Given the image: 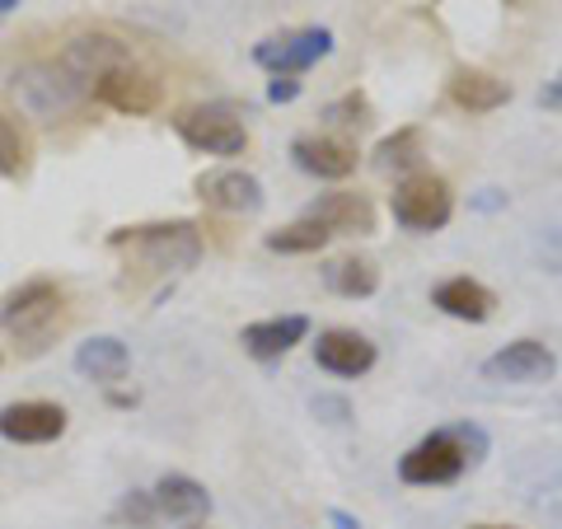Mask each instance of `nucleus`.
Here are the masks:
<instances>
[{
  "label": "nucleus",
  "mask_w": 562,
  "mask_h": 529,
  "mask_svg": "<svg viewBox=\"0 0 562 529\" xmlns=\"http://www.w3.org/2000/svg\"><path fill=\"white\" fill-rule=\"evenodd\" d=\"M0 328L10 333L14 347H20L24 357H38V351L66 328V295H61V286L57 281H47V277L24 281V286L10 291L5 305H0Z\"/></svg>",
  "instance_id": "1"
},
{
  "label": "nucleus",
  "mask_w": 562,
  "mask_h": 529,
  "mask_svg": "<svg viewBox=\"0 0 562 529\" xmlns=\"http://www.w3.org/2000/svg\"><path fill=\"white\" fill-rule=\"evenodd\" d=\"M487 450V440L479 427H450V431H431L427 440L398 460V479L413 483V487H441L454 483L469 464H479Z\"/></svg>",
  "instance_id": "2"
},
{
  "label": "nucleus",
  "mask_w": 562,
  "mask_h": 529,
  "mask_svg": "<svg viewBox=\"0 0 562 529\" xmlns=\"http://www.w3.org/2000/svg\"><path fill=\"white\" fill-rule=\"evenodd\" d=\"M109 249H132L165 272H183L202 258V235L192 221H165V225H127L109 235Z\"/></svg>",
  "instance_id": "3"
},
{
  "label": "nucleus",
  "mask_w": 562,
  "mask_h": 529,
  "mask_svg": "<svg viewBox=\"0 0 562 529\" xmlns=\"http://www.w3.org/2000/svg\"><path fill=\"white\" fill-rule=\"evenodd\" d=\"M390 206H394V221L403 225V230L436 235V230H446V221L454 211V198H450V183L441 179V173L417 169V173H408V179L394 188Z\"/></svg>",
  "instance_id": "4"
},
{
  "label": "nucleus",
  "mask_w": 562,
  "mask_h": 529,
  "mask_svg": "<svg viewBox=\"0 0 562 529\" xmlns=\"http://www.w3.org/2000/svg\"><path fill=\"white\" fill-rule=\"evenodd\" d=\"M10 90H14V99H20L33 117H61V113L76 109L85 94H90L61 61H38V66L14 70Z\"/></svg>",
  "instance_id": "5"
},
{
  "label": "nucleus",
  "mask_w": 562,
  "mask_h": 529,
  "mask_svg": "<svg viewBox=\"0 0 562 529\" xmlns=\"http://www.w3.org/2000/svg\"><path fill=\"white\" fill-rule=\"evenodd\" d=\"M173 132L183 136V146L202 150V155H239L249 146V132L235 117V109L225 103H198V109H183L173 117Z\"/></svg>",
  "instance_id": "6"
},
{
  "label": "nucleus",
  "mask_w": 562,
  "mask_h": 529,
  "mask_svg": "<svg viewBox=\"0 0 562 529\" xmlns=\"http://www.w3.org/2000/svg\"><path fill=\"white\" fill-rule=\"evenodd\" d=\"M90 94L99 103H109V109H117V113H132V117L155 113L160 109V99H165L160 80H155L150 70H140L136 61H122L113 70H103V76L90 85Z\"/></svg>",
  "instance_id": "7"
},
{
  "label": "nucleus",
  "mask_w": 562,
  "mask_h": 529,
  "mask_svg": "<svg viewBox=\"0 0 562 529\" xmlns=\"http://www.w3.org/2000/svg\"><path fill=\"white\" fill-rule=\"evenodd\" d=\"M333 52V33L328 29H301V33H281V38H268L254 47V61L272 76H301L319 57Z\"/></svg>",
  "instance_id": "8"
},
{
  "label": "nucleus",
  "mask_w": 562,
  "mask_h": 529,
  "mask_svg": "<svg viewBox=\"0 0 562 529\" xmlns=\"http://www.w3.org/2000/svg\"><path fill=\"white\" fill-rule=\"evenodd\" d=\"M558 370V357L543 342L535 338H520L512 347H502L497 357L483 361V380H497V384H543L553 380Z\"/></svg>",
  "instance_id": "9"
},
{
  "label": "nucleus",
  "mask_w": 562,
  "mask_h": 529,
  "mask_svg": "<svg viewBox=\"0 0 562 529\" xmlns=\"http://www.w3.org/2000/svg\"><path fill=\"white\" fill-rule=\"evenodd\" d=\"M61 431H66V408H57V403L29 398V403L0 408V436L14 440V446H47Z\"/></svg>",
  "instance_id": "10"
},
{
  "label": "nucleus",
  "mask_w": 562,
  "mask_h": 529,
  "mask_svg": "<svg viewBox=\"0 0 562 529\" xmlns=\"http://www.w3.org/2000/svg\"><path fill=\"white\" fill-rule=\"evenodd\" d=\"M314 361H319L328 375H342V380H357L375 365V342L361 338L351 328H328L319 342H314Z\"/></svg>",
  "instance_id": "11"
},
{
  "label": "nucleus",
  "mask_w": 562,
  "mask_h": 529,
  "mask_svg": "<svg viewBox=\"0 0 562 529\" xmlns=\"http://www.w3.org/2000/svg\"><path fill=\"white\" fill-rule=\"evenodd\" d=\"M305 216L328 225L333 235H375V206L361 192H324L310 202Z\"/></svg>",
  "instance_id": "12"
},
{
  "label": "nucleus",
  "mask_w": 562,
  "mask_h": 529,
  "mask_svg": "<svg viewBox=\"0 0 562 529\" xmlns=\"http://www.w3.org/2000/svg\"><path fill=\"white\" fill-rule=\"evenodd\" d=\"M57 61L85 85V90H90V85L103 76V70H113V66H122V61H132V52L122 47L117 38H109V33H85V38L70 43Z\"/></svg>",
  "instance_id": "13"
},
{
  "label": "nucleus",
  "mask_w": 562,
  "mask_h": 529,
  "mask_svg": "<svg viewBox=\"0 0 562 529\" xmlns=\"http://www.w3.org/2000/svg\"><path fill=\"white\" fill-rule=\"evenodd\" d=\"M198 192H202V202H206V206L235 211V216H254V211L262 206V183L254 179V173H244V169L202 173V179H198Z\"/></svg>",
  "instance_id": "14"
},
{
  "label": "nucleus",
  "mask_w": 562,
  "mask_h": 529,
  "mask_svg": "<svg viewBox=\"0 0 562 529\" xmlns=\"http://www.w3.org/2000/svg\"><path fill=\"white\" fill-rule=\"evenodd\" d=\"M291 155L314 179H347V173L357 169V146L338 140V136H295Z\"/></svg>",
  "instance_id": "15"
},
{
  "label": "nucleus",
  "mask_w": 562,
  "mask_h": 529,
  "mask_svg": "<svg viewBox=\"0 0 562 529\" xmlns=\"http://www.w3.org/2000/svg\"><path fill=\"white\" fill-rule=\"evenodd\" d=\"M431 305L441 314H450V319L487 324L492 309H497V295H492L483 281H473V277H450V281H441V286L431 291Z\"/></svg>",
  "instance_id": "16"
},
{
  "label": "nucleus",
  "mask_w": 562,
  "mask_h": 529,
  "mask_svg": "<svg viewBox=\"0 0 562 529\" xmlns=\"http://www.w3.org/2000/svg\"><path fill=\"white\" fill-rule=\"evenodd\" d=\"M305 333H310V319L305 314H281V319H262V324H249L239 333V342L249 357L258 361H281L295 342H305Z\"/></svg>",
  "instance_id": "17"
},
{
  "label": "nucleus",
  "mask_w": 562,
  "mask_h": 529,
  "mask_svg": "<svg viewBox=\"0 0 562 529\" xmlns=\"http://www.w3.org/2000/svg\"><path fill=\"white\" fill-rule=\"evenodd\" d=\"M155 510L169 520H183V525H198L206 520V510H211V497H206V487L198 479H188V473H165L160 483H155Z\"/></svg>",
  "instance_id": "18"
},
{
  "label": "nucleus",
  "mask_w": 562,
  "mask_h": 529,
  "mask_svg": "<svg viewBox=\"0 0 562 529\" xmlns=\"http://www.w3.org/2000/svg\"><path fill=\"white\" fill-rule=\"evenodd\" d=\"M450 99L460 103V109H469V113H492V109H502V103L512 99V85L497 80L492 70L460 66L450 76Z\"/></svg>",
  "instance_id": "19"
},
{
  "label": "nucleus",
  "mask_w": 562,
  "mask_h": 529,
  "mask_svg": "<svg viewBox=\"0 0 562 529\" xmlns=\"http://www.w3.org/2000/svg\"><path fill=\"white\" fill-rule=\"evenodd\" d=\"M76 370L85 380H94V384H117V380H127L132 357H127V347H122L117 338H90V342H80V351H76Z\"/></svg>",
  "instance_id": "20"
},
{
  "label": "nucleus",
  "mask_w": 562,
  "mask_h": 529,
  "mask_svg": "<svg viewBox=\"0 0 562 529\" xmlns=\"http://www.w3.org/2000/svg\"><path fill=\"white\" fill-rule=\"evenodd\" d=\"M324 277H328V286L347 300H366V295L380 291V268L371 258H338Z\"/></svg>",
  "instance_id": "21"
},
{
  "label": "nucleus",
  "mask_w": 562,
  "mask_h": 529,
  "mask_svg": "<svg viewBox=\"0 0 562 529\" xmlns=\"http://www.w3.org/2000/svg\"><path fill=\"white\" fill-rule=\"evenodd\" d=\"M328 239H333L328 225L301 216L295 225H286V230H272V235H268V249H272V254H324Z\"/></svg>",
  "instance_id": "22"
},
{
  "label": "nucleus",
  "mask_w": 562,
  "mask_h": 529,
  "mask_svg": "<svg viewBox=\"0 0 562 529\" xmlns=\"http://www.w3.org/2000/svg\"><path fill=\"white\" fill-rule=\"evenodd\" d=\"M422 160V132L417 127H403V132H394V136H384L380 146H375V165L384 169V173H398V169H413Z\"/></svg>",
  "instance_id": "23"
},
{
  "label": "nucleus",
  "mask_w": 562,
  "mask_h": 529,
  "mask_svg": "<svg viewBox=\"0 0 562 529\" xmlns=\"http://www.w3.org/2000/svg\"><path fill=\"white\" fill-rule=\"evenodd\" d=\"M29 169V136L14 117L0 113V179H20Z\"/></svg>",
  "instance_id": "24"
},
{
  "label": "nucleus",
  "mask_w": 562,
  "mask_h": 529,
  "mask_svg": "<svg viewBox=\"0 0 562 529\" xmlns=\"http://www.w3.org/2000/svg\"><path fill=\"white\" fill-rule=\"evenodd\" d=\"M324 117H328V122H342V127H366V122H371V99L351 90V94H342L338 103H333Z\"/></svg>",
  "instance_id": "25"
},
{
  "label": "nucleus",
  "mask_w": 562,
  "mask_h": 529,
  "mask_svg": "<svg viewBox=\"0 0 562 529\" xmlns=\"http://www.w3.org/2000/svg\"><path fill=\"white\" fill-rule=\"evenodd\" d=\"M155 516H160V510H155L150 492H127V497H122V506H117V520H127V525H136V529H150Z\"/></svg>",
  "instance_id": "26"
},
{
  "label": "nucleus",
  "mask_w": 562,
  "mask_h": 529,
  "mask_svg": "<svg viewBox=\"0 0 562 529\" xmlns=\"http://www.w3.org/2000/svg\"><path fill=\"white\" fill-rule=\"evenodd\" d=\"M295 94H301V80H295V76H272V85H268L272 103H291Z\"/></svg>",
  "instance_id": "27"
},
{
  "label": "nucleus",
  "mask_w": 562,
  "mask_h": 529,
  "mask_svg": "<svg viewBox=\"0 0 562 529\" xmlns=\"http://www.w3.org/2000/svg\"><path fill=\"white\" fill-rule=\"evenodd\" d=\"M539 103H549V109H562V76H558V80L549 85V90L539 94Z\"/></svg>",
  "instance_id": "28"
},
{
  "label": "nucleus",
  "mask_w": 562,
  "mask_h": 529,
  "mask_svg": "<svg viewBox=\"0 0 562 529\" xmlns=\"http://www.w3.org/2000/svg\"><path fill=\"white\" fill-rule=\"evenodd\" d=\"M328 520H333V529H361L357 520H351V516H347V510H333V516H328Z\"/></svg>",
  "instance_id": "29"
},
{
  "label": "nucleus",
  "mask_w": 562,
  "mask_h": 529,
  "mask_svg": "<svg viewBox=\"0 0 562 529\" xmlns=\"http://www.w3.org/2000/svg\"><path fill=\"white\" fill-rule=\"evenodd\" d=\"M14 5H20V0H0V20H5V14H10Z\"/></svg>",
  "instance_id": "30"
},
{
  "label": "nucleus",
  "mask_w": 562,
  "mask_h": 529,
  "mask_svg": "<svg viewBox=\"0 0 562 529\" xmlns=\"http://www.w3.org/2000/svg\"><path fill=\"white\" fill-rule=\"evenodd\" d=\"M473 529H506V525H473Z\"/></svg>",
  "instance_id": "31"
},
{
  "label": "nucleus",
  "mask_w": 562,
  "mask_h": 529,
  "mask_svg": "<svg viewBox=\"0 0 562 529\" xmlns=\"http://www.w3.org/2000/svg\"><path fill=\"white\" fill-rule=\"evenodd\" d=\"M192 529H206V525H192Z\"/></svg>",
  "instance_id": "32"
}]
</instances>
